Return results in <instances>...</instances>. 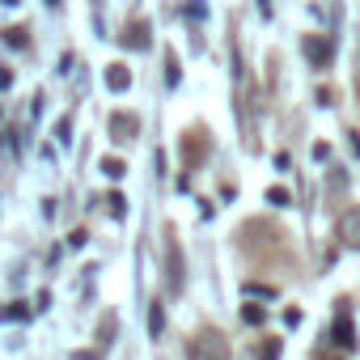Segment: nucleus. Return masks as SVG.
<instances>
[{
    "mask_svg": "<svg viewBox=\"0 0 360 360\" xmlns=\"http://www.w3.org/2000/svg\"><path fill=\"white\" fill-rule=\"evenodd\" d=\"M339 242L352 246V250H360V208H347L339 217Z\"/></svg>",
    "mask_w": 360,
    "mask_h": 360,
    "instance_id": "nucleus-1",
    "label": "nucleus"
},
{
    "mask_svg": "<svg viewBox=\"0 0 360 360\" xmlns=\"http://www.w3.org/2000/svg\"><path fill=\"white\" fill-rule=\"evenodd\" d=\"M305 60H309L314 68H326V60H330V51H326V43L309 34V39H305Z\"/></svg>",
    "mask_w": 360,
    "mask_h": 360,
    "instance_id": "nucleus-2",
    "label": "nucleus"
},
{
    "mask_svg": "<svg viewBox=\"0 0 360 360\" xmlns=\"http://www.w3.org/2000/svg\"><path fill=\"white\" fill-rule=\"evenodd\" d=\"M335 343H339V347H347V352L356 347V330H352V318H347V314H339V318H335Z\"/></svg>",
    "mask_w": 360,
    "mask_h": 360,
    "instance_id": "nucleus-3",
    "label": "nucleus"
},
{
    "mask_svg": "<svg viewBox=\"0 0 360 360\" xmlns=\"http://www.w3.org/2000/svg\"><path fill=\"white\" fill-rule=\"evenodd\" d=\"M106 85L119 94V89H127V85H131V72H127L123 64H110V72H106Z\"/></svg>",
    "mask_w": 360,
    "mask_h": 360,
    "instance_id": "nucleus-4",
    "label": "nucleus"
},
{
    "mask_svg": "<svg viewBox=\"0 0 360 360\" xmlns=\"http://www.w3.org/2000/svg\"><path fill=\"white\" fill-rule=\"evenodd\" d=\"M267 204H276V208H288V204H292V195H288L284 187H271V191H267Z\"/></svg>",
    "mask_w": 360,
    "mask_h": 360,
    "instance_id": "nucleus-5",
    "label": "nucleus"
},
{
    "mask_svg": "<svg viewBox=\"0 0 360 360\" xmlns=\"http://www.w3.org/2000/svg\"><path fill=\"white\" fill-rule=\"evenodd\" d=\"M102 169H106V178H123V169H127V165H123L119 157H106V161H102Z\"/></svg>",
    "mask_w": 360,
    "mask_h": 360,
    "instance_id": "nucleus-6",
    "label": "nucleus"
},
{
    "mask_svg": "<svg viewBox=\"0 0 360 360\" xmlns=\"http://www.w3.org/2000/svg\"><path fill=\"white\" fill-rule=\"evenodd\" d=\"M161 322H165V318H161V305H153V314H148V330L161 335Z\"/></svg>",
    "mask_w": 360,
    "mask_h": 360,
    "instance_id": "nucleus-7",
    "label": "nucleus"
},
{
    "mask_svg": "<svg viewBox=\"0 0 360 360\" xmlns=\"http://www.w3.org/2000/svg\"><path fill=\"white\" fill-rule=\"evenodd\" d=\"M242 318H246V322H263V309H259V305H242Z\"/></svg>",
    "mask_w": 360,
    "mask_h": 360,
    "instance_id": "nucleus-8",
    "label": "nucleus"
},
{
    "mask_svg": "<svg viewBox=\"0 0 360 360\" xmlns=\"http://www.w3.org/2000/svg\"><path fill=\"white\" fill-rule=\"evenodd\" d=\"M263 360H280V339H271V343H267V352H263Z\"/></svg>",
    "mask_w": 360,
    "mask_h": 360,
    "instance_id": "nucleus-9",
    "label": "nucleus"
},
{
    "mask_svg": "<svg viewBox=\"0 0 360 360\" xmlns=\"http://www.w3.org/2000/svg\"><path fill=\"white\" fill-rule=\"evenodd\" d=\"M51 5H60V0H51Z\"/></svg>",
    "mask_w": 360,
    "mask_h": 360,
    "instance_id": "nucleus-10",
    "label": "nucleus"
}]
</instances>
